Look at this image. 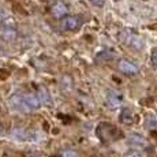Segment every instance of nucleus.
Returning a JSON list of instances; mask_svg holds the SVG:
<instances>
[{"label":"nucleus","mask_w":157,"mask_h":157,"mask_svg":"<svg viewBox=\"0 0 157 157\" xmlns=\"http://www.w3.org/2000/svg\"><path fill=\"white\" fill-rule=\"evenodd\" d=\"M63 28L70 30V32H75L81 28V19L79 17H68L63 22Z\"/></svg>","instance_id":"f03ea898"},{"label":"nucleus","mask_w":157,"mask_h":157,"mask_svg":"<svg viewBox=\"0 0 157 157\" xmlns=\"http://www.w3.org/2000/svg\"><path fill=\"white\" fill-rule=\"evenodd\" d=\"M13 7H14V11H15V13H19V14H22V15H26V14H28L25 10H23V7L19 4V3L14 2V3H13Z\"/></svg>","instance_id":"2eb2a0df"},{"label":"nucleus","mask_w":157,"mask_h":157,"mask_svg":"<svg viewBox=\"0 0 157 157\" xmlns=\"http://www.w3.org/2000/svg\"><path fill=\"white\" fill-rule=\"evenodd\" d=\"M126 43L130 44V45H134L135 48H141L144 45V40H142V38H140L138 36L130 34V33H128V37H127V41H126Z\"/></svg>","instance_id":"9b49d317"},{"label":"nucleus","mask_w":157,"mask_h":157,"mask_svg":"<svg viewBox=\"0 0 157 157\" xmlns=\"http://www.w3.org/2000/svg\"><path fill=\"white\" fill-rule=\"evenodd\" d=\"M119 70L122 71L123 74H127V75H135L138 72L137 66H134L131 62H127V60H120Z\"/></svg>","instance_id":"7ed1b4c3"},{"label":"nucleus","mask_w":157,"mask_h":157,"mask_svg":"<svg viewBox=\"0 0 157 157\" xmlns=\"http://www.w3.org/2000/svg\"><path fill=\"white\" fill-rule=\"evenodd\" d=\"M14 137L17 138V140H21V141H23V140H26V132L23 131V130H14Z\"/></svg>","instance_id":"4468645a"},{"label":"nucleus","mask_w":157,"mask_h":157,"mask_svg":"<svg viewBox=\"0 0 157 157\" xmlns=\"http://www.w3.org/2000/svg\"><path fill=\"white\" fill-rule=\"evenodd\" d=\"M111 59H113V53L111 51H102V52H100L96 56V62H98V63H105Z\"/></svg>","instance_id":"9d476101"},{"label":"nucleus","mask_w":157,"mask_h":157,"mask_svg":"<svg viewBox=\"0 0 157 157\" xmlns=\"http://www.w3.org/2000/svg\"><path fill=\"white\" fill-rule=\"evenodd\" d=\"M119 119H120V122L124 123V124H131L132 123V112L128 109V108H123L122 112H120Z\"/></svg>","instance_id":"6e6552de"},{"label":"nucleus","mask_w":157,"mask_h":157,"mask_svg":"<svg viewBox=\"0 0 157 157\" xmlns=\"http://www.w3.org/2000/svg\"><path fill=\"white\" fill-rule=\"evenodd\" d=\"M43 2H53V0H43Z\"/></svg>","instance_id":"412c9836"},{"label":"nucleus","mask_w":157,"mask_h":157,"mask_svg":"<svg viewBox=\"0 0 157 157\" xmlns=\"http://www.w3.org/2000/svg\"><path fill=\"white\" fill-rule=\"evenodd\" d=\"M23 101H25V104L28 105L30 109H37L41 104L40 98L34 94H25L23 96Z\"/></svg>","instance_id":"39448f33"},{"label":"nucleus","mask_w":157,"mask_h":157,"mask_svg":"<svg viewBox=\"0 0 157 157\" xmlns=\"http://www.w3.org/2000/svg\"><path fill=\"white\" fill-rule=\"evenodd\" d=\"M120 102H122V96L119 94V93L116 92H112V90H109L107 94V104L109 108H117L120 105Z\"/></svg>","instance_id":"20e7f679"},{"label":"nucleus","mask_w":157,"mask_h":157,"mask_svg":"<svg viewBox=\"0 0 157 157\" xmlns=\"http://www.w3.org/2000/svg\"><path fill=\"white\" fill-rule=\"evenodd\" d=\"M40 101L44 102V104H47V105H51V104H52L49 94H48V92H47L45 89H40Z\"/></svg>","instance_id":"f8f14e48"},{"label":"nucleus","mask_w":157,"mask_h":157,"mask_svg":"<svg viewBox=\"0 0 157 157\" xmlns=\"http://www.w3.org/2000/svg\"><path fill=\"white\" fill-rule=\"evenodd\" d=\"M96 132H97V137L100 138L102 142H109V141H115L122 137V132L115 126L109 124V123H101V124H98Z\"/></svg>","instance_id":"f257e3e1"},{"label":"nucleus","mask_w":157,"mask_h":157,"mask_svg":"<svg viewBox=\"0 0 157 157\" xmlns=\"http://www.w3.org/2000/svg\"><path fill=\"white\" fill-rule=\"evenodd\" d=\"M0 37L6 41H14L17 38V32L13 28H3L0 30Z\"/></svg>","instance_id":"423d86ee"},{"label":"nucleus","mask_w":157,"mask_h":157,"mask_svg":"<svg viewBox=\"0 0 157 157\" xmlns=\"http://www.w3.org/2000/svg\"><path fill=\"white\" fill-rule=\"evenodd\" d=\"M67 14V7H66L63 3H56L52 7V15L56 18H62L63 15Z\"/></svg>","instance_id":"0eeeda50"},{"label":"nucleus","mask_w":157,"mask_h":157,"mask_svg":"<svg viewBox=\"0 0 157 157\" xmlns=\"http://www.w3.org/2000/svg\"><path fill=\"white\" fill-rule=\"evenodd\" d=\"M62 157H79V156H78V153L74 152V150H64V152L62 153Z\"/></svg>","instance_id":"f3484780"},{"label":"nucleus","mask_w":157,"mask_h":157,"mask_svg":"<svg viewBox=\"0 0 157 157\" xmlns=\"http://www.w3.org/2000/svg\"><path fill=\"white\" fill-rule=\"evenodd\" d=\"M10 77V71L7 68H0V81H6Z\"/></svg>","instance_id":"dca6fc26"},{"label":"nucleus","mask_w":157,"mask_h":157,"mask_svg":"<svg viewBox=\"0 0 157 157\" xmlns=\"http://www.w3.org/2000/svg\"><path fill=\"white\" fill-rule=\"evenodd\" d=\"M92 4H94L96 7H102L104 6V3H105V0H89Z\"/></svg>","instance_id":"6ab92c4d"},{"label":"nucleus","mask_w":157,"mask_h":157,"mask_svg":"<svg viewBox=\"0 0 157 157\" xmlns=\"http://www.w3.org/2000/svg\"><path fill=\"white\" fill-rule=\"evenodd\" d=\"M124 157H144V156L140 152H137V150H130V152L126 153Z\"/></svg>","instance_id":"a211bd4d"},{"label":"nucleus","mask_w":157,"mask_h":157,"mask_svg":"<svg viewBox=\"0 0 157 157\" xmlns=\"http://www.w3.org/2000/svg\"><path fill=\"white\" fill-rule=\"evenodd\" d=\"M13 104L18 108V109L23 111V112H29V111H30V108L25 104V101H23V97H19V96H15V97H13Z\"/></svg>","instance_id":"1a4fd4ad"},{"label":"nucleus","mask_w":157,"mask_h":157,"mask_svg":"<svg viewBox=\"0 0 157 157\" xmlns=\"http://www.w3.org/2000/svg\"><path fill=\"white\" fill-rule=\"evenodd\" d=\"M152 63H153V66L157 68V49H155L152 52Z\"/></svg>","instance_id":"aec40b11"},{"label":"nucleus","mask_w":157,"mask_h":157,"mask_svg":"<svg viewBox=\"0 0 157 157\" xmlns=\"http://www.w3.org/2000/svg\"><path fill=\"white\" fill-rule=\"evenodd\" d=\"M130 142L132 145H137V146H145V140L140 135H131L130 137Z\"/></svg>","instance_id":"ddd939ff"}]
</instances>
